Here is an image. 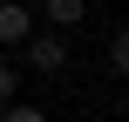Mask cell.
Masks as SVG:
<instances>
[{
    "label": "cell",
    "instance_id": "5b68a950",
    "mask_svg": "<svg viewBox=\"0 0 129 122\" xmlns=\"http://www.w3.org/2000/svg\"><path fill=\"white\" fill-rule=\"evenodd\" d=\"M14 88H20V75H14L7 61H0V102H14Z\"/></svg>",
    "mask_w": 129,
    "mask_h": 122
},
{
    "label": "cell",
    "instance_id": "3957f363",
    "mask_svg": "<svg viewBox=\"0 0 129 122\" xmlns=\"http://www.w3.org/2000/svg\"><path fill=\"white\" fill-rule=\"evenodd\" d=\"M48 20H54V27H75V20H82V0H48Z\"/></svg>",
    "mask_w": 129,
    "mask_h": 122
},
{
    "label": "cell",
    "instance_id": "7a4b0ae2",
    "mask_svg": "<svg viewBox=\"0 0 129 122\" xmlns=\"http://www.w3.org/2000/svg\"><path fill=\"white\" fill-rule=\"evenodd\" d=\"M27 34H34V14L20 0H0V41H27Z\"/></svg>",
    "mask_w": 129,
    "mask_h": 122
},
{
    "label": "cell",
    "instance_id": "8992f818",
    "mask_svg": "<svg viewBox=\"0 0 129 122\" xmlns=\"http://www.w3.org/2000/svg\"><path fill=\"white\" fill-rule=\"evenodd\" d=\"M0 122H48V115H41V109H7Z\"/></svg>",
    "mask_w": 129,
    "mask_h": 122
},
{
    "label": "cell",
    "instance_id": "6da1fadb",
    "mask_svg": "<svg viewBox=\"0 0 129 122\" xmlns=\"http://www.w3.org/2000/svg\"><path fill=\"white\" fill-rule=\"evenodd\" d=\"M27 61H34L41 75H61V68H68V41H61V27H54V34H27Z\"/></svg>",
    "mask_w": 129,
    "mask_h": 122
},
{
    "label": "cell",
    "instance_id": "277c9868",
    "mask_svg": "<svg viewBox=\"0 0 129 122\" xmlns=\"http://www.w3.org/2000/svg\"><path fill=\"white\" fill-rule=\"evenodd\" d=\"M109 68L129 82V34H116V41H109Z\"/></svg>",
    "mask_w": 129,
    "mask_h": 122
}]
</instances>
